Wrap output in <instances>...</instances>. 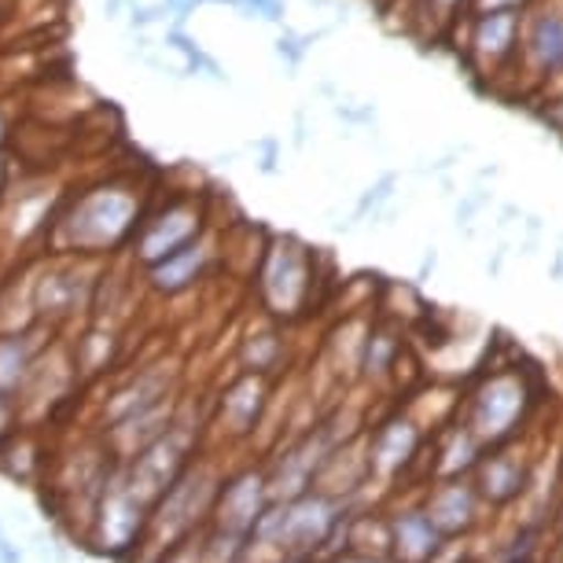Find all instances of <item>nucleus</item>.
<instances>
[{"label":"nucleus","instance_id":"nucleus-1","mask_svg":"<svg viewBox=\"0 0 563 563\" xmlns=\"http://www.w3.org/2000/svg\"><path fill=\"white\" fill-rule=\"evenodd\" d=\"M141 192L130 185H100L85 192L59 221L63 240L78 254H103L122 247L141 229Z\"/></svg>","mask_w":563,"mask_h":563},{"label":"nucleus","instance_id":"nucleus-2","mask_svg":"<svg viewBox=\"0 0 563 563\" xmlns=\"http://www.w3.org/2000/svg\"><path fill=\"white\" fill-rule=\"evenodd\" d=\"M534 406V395H530V384L523 372L516 368H501L494 376H486L479 387L472 390V401H467V428L483 445H505L512 434L523 428L527 412Z\"/></svg>","mask_w":563,"mask_h":563},{"label":"nucleus","instance_id":"nucleus-3","mask_svg":"<svg viewBox=\"0 0 563 563\" xmlns=\"http://www.w3.org/2000/svg\"><path fill=\"white\" fill-rule=\"evenodd\" d=\"M258 288H262L265 313L273 317L302 313V306L313 295V269H310V254H306L299 240L284 236L269 243L258 269Z\"/></svg>","mask_w":563,"mask_h":563},{"label":"nucleus","instance_id":"nucleus-4","mask_svg":"<svg viewBox=\"0 0 563 563\" xmlns=\"http://www.w3.org/2000/svg\"><path fill=\"white\" fill-rule=\"evenodd\" d=\"M218 490H221V483L207 472V467L188 464L185 475H180V479L163 494V501L152 508V523H147V534H152L155 545L163 549V541L185 538L188 530L199 523V516L214 512Z\"/></svg>","mask_w":563,"mask_h":563},{"label":"nucleus","instance_id":"nucleus-5","mask_svg":"<svg viewBox=\"0 0 563 563\" xmlns=\"http://www.w3.org/2000/svg\"><path fill=\"white\" fill-rule=\"evenodd\" d=\"M527 12H467V67L472 74H505L519 63Z\"/></svg>","mask_w":563,"mask_h":563},{"label":"nucleus","instance_id":"nucleus-6","mask_svg":"<svg viewBox=\"0 0 563 563\" xmlns=\"http://www.w3.org/2000/svg\"><path fill=\"white\" fill-rule=\"evenodd\" d=\"M519 67L545 85L563 74V0H534L527 8Z\"/></svg>","mask_w":563,"mask_h":563},{"label":"nucleus","instance_id":"nucleus-7","mask_svg":"<svg viewBox=\"0 0 563 563\" xmlns=\"http://www.w3.org/2000/svg\"><path fill=\"white\" fill-rule=\"evenodd\" d=\"M203 207L196 203V199H177V203H169L166 210H158L152 221H144L141 229H136L133 236V254L136 262L144 265H155L169 258L174 251L188 247V243H196L203 236Z\"/></svg>","mask_w":563,"mask_h":563},{"label":"nucleus","instance_id":"nucleus-8","mask_svg":"<svg viewBox=\"0 0 563 563\" xmlns=\"http://www.w3.org/2000/svg\"><path fill=\"white\" fill-rule=\"evenodd\" d=\"M269 505H273L269 475L258 472V467H247V472H240V475H232V479L221 483L214 512L210 516H214V527L221 530V534L251 538Z\"/></svg>","mask_w":563,"mask_h":563},{"label":"nucleus","instance_id":"nucleus-9","mask_svg":"<svg viewBox=\"0 0 563 563\" xmlns=\"http://www.w3.org/2000/svg\"><path fill=\"white\" fill-rule=\"evenodd\" d=\"M97 545L111 556H122L130 552L136 541L147 534V523H152V508L141 505L136 497L125 490L122 479H111L108 490L100 494L97 505Z\"/></svg>","mask_w":563,"mask_h":563},{"label":"nucleus","instance_id":"nucleus-10","mask_svg":"<svg viewBox=\"0 0 563 563\" xmlns=\"http://www.w3.org/2000/svg\"><path fill=\"white\" fill-rule=\"evenodd\" d=\"M420 453V428L409 417H390L376 428L365 445V467L379 483L398 479Z\"/></svg>","mask_w":563,"mask_h":563},{"label":"nucleus","instance_id":"nucleus-11","mask_svg":"<svg viewBox=\"0 0 563 563\" xmlns=\"http://www.w3.org/2000/svg\"><path fill=\"white\" fill-rule=\"evenodd\" d=\"M479 505L483 497L475 490V483L467 479H439L431 486L423 512L431 516V523L439 527L442 538H464L479 527Z\"/></svg>","mask_w":563,"mask_h":563},{"label":"nucleus","instance_id":"nucleus-12","mask_svg":"<svg viewBox=\"0 0 563 563\" xmlns=\"http://www.w3.org/2000/svg\"><path fill=\"white\" fill-rule=\"evenodd\" d=\"M530 483V461L516 450H497L490 456H483L475 467V490L486 505L505 508L512 505Z\"/></svg>","mask_w":563,"mask_h":563},{"label":"nucleus","instance_id":"nucleus-13","mask_svg":"<svg viewBox=\"0 0 563 563\" xmlns=\"http://www.w3.org/2000/svg\"><path fill=\"white\" fill-rule=\"evenodd\" d=\"M445 538L423 508H406L390 516V556L395 563H434L442 556Z\"/></svg>","mask_w":563,"mask_h":563},{"label":"nucleus","instance_id":"nucleus-14","mask_svg":"<svg viewBox=\"0 0 563 563\" xmlns=\"http://www.w3.org/2000/svg\"><path fill=\"white\" fill-rule=\"evenodd\" d=\"M207 262H210V247H207V240L199 236L196 243H188V247L174 251L169 258L147 265L144 273H147V284H152V291H158V295H180V291L196 288V280L207 269Z\"/></svg>","mask_w":563,"mask_h":563},{"label":"nucleus","instance_id":"nucleus-15","mask_svg":"<svg viewBox=\"0 0 563 563\" xmlns=\"http://www.w3.org/2000/svg\"><path fill=\"white\" fill-rule=\"evenodd\" d=\"M166 390H169V384H166V376L158 368L141 372L130 387H122L119 395L111 398L108 423H111V428H119V423H130L136 417H147V412L163 409L166 406Z\"/></svg>","mask_w":563,"mask_h":563},{"label":"nucleus","instance_id":"nucleus-16","mask_svg":"<svg viewBox=\"0 0 563 563\" xmlns=\"http://www.w3.org/2000/svg\"><path fill=\"white\" fill-rule=\"evenodd\" d=\"M265 409V379L262 372H247L243 379H236L225 395H221V423L229 434H251L254 423L262 420Z\"/></svg>","mask_w":563,"mask_h":563},{"label":"nucleus","instance_id":"nucleus-17","mask_svg":"<svg viewBox=\"0 0 563 563\" xmlns=\"http://www.w3.org/2000/svg\"><path fill=\"white\" fill-rule=\"evenodd\" d=\"M30 332H12V335H0V390L4 395H19L34 368V361L41 357V346L30 343Z\"/></svg>","mask_w":563,"mask_h":563},{"label":"nucleus","instance_id":"nucleus-18","mask_svg":"<svg viewBox=\"0 0 563 563\" xmlns=\"http://www.w3.org/2000/svg\"><path fill=\"white\" fill-rule=\"evenodd\" d=\"M483 450L486 445L475 439L472 428L461 423V428L450 431V445L439 453V464H434V475L439 479H464L467 472H475L483 461Z\"/></svg>","mask_w":563,"mask_h":563},{"label":"nucleus","instance_id":"nucleus-19","mask_svg":"<svg viewBox=\"0 0 563 563\" xmlns=\"http://www.w3.org/2000/svg\"><path fill=\"white\" fill-rule=\"evenodd\" d=\"M78 288L70 273H45L34 284V310L41 317H67L78 306Z\"/></svg>","mask_w":563,"mask_h":563},{"label":"nucleus","instance_id":"nucleus-20","mask_svg":"<svg viewBox=\"0 0 563 563\" xmlns=\"http://www.w3.org/2000/svg\"><path fill=\"white\" fill-rule=\"evenodd\" d=\"M398 346H401V339L395 332H387V328H368L365 354H361V368H365V376H372V379L387 376V372L395 368Z\"/></svg>","mask_w":563,"mask_h":563},{"label":"nucleus","instance_id":"nucleus-21","mask_svg":"<svg viewBox=\"0 0 563 563\" xmlns=\"http://www.w3.org/2000/svg\"><path fill=\"white\" fill-rule=\"evenodd\" d=\"M395 188H398V174H384L376 180V185H368L365 188V196L357 199V207H354V221H368V218H376L379 210H384L390 199H395Z\"/></svg>","mask_w":563,"mask_h":563},{"label":"nucleus","instance_id":"nucleus-22","mask_svg":"<svg viewBox=\"0 0 563 563\" xmlns=\"http://www.w3.org/2000/svg\"><path fill=\"white\" fill-rule=\"evenodd\" d=\"M280 357V339L273 332L269 335H251L247 346H243V361H247V372H269Z\"/></svg>","mask_w":563,"mask_h":563},{"label":"nucleus","instance_id":"nucleus-23","mask_svg":"<svg viewBox=\"0 0 563 563\" xmlns=\"http://www.w3.org/2000/svg\"><path fill=\"white\" fill-rule=\"evenodd\" d=\"M321 34H291V30H284V37L276 41V56L288 59L291 67H299V63L306 59V52H310L313 41Z\"/></svg>","mask_w":563,"mask_h":563},{"label":"nucleus","instance_id":"nucleus-24","mask_svg":"<svg viewBox=\"0 0 563 563\" xmlns=\"http://www.w3.org/2000/svg\"><path fill=\"white\" fill-rule=\"evenodd\" d=\"M423 8H428L431 15H439V19H445V23H450V19H456L467 8V12H472V0H423Z\"/></svg>","mask_w":563,"mask_h":563},{"label":"nucleus","instance_id":"nucleus-25","mask_svg":"<svg viewBox=\"0 0 563 563\" xmlns=\"http://www.w3.org/2000/svg\"><path fill=\"white\" fill-rule=\"evenodd\" d=\"M534 0H472V12H527Z\"/></svg>","mask_w":563,"mask_h":563},{"label":"nucleus","instance_id":"nucleus-26","mask_svg":"<svg viewBox=\"0 0 563 563\" xmlns=\"http://www.w3.org/2000/svg\"><path fill=\"white\" fill-rule=\"evenodd\" d=\"M15 412H19V406H12V395H4V390H0V442L12 434Z\"/></svg>","mask_w":563,"mask_h":563},{"label":"nucleus","instance_id":"nucleus-27","mask_svg":"<svg viewBox=\"0 0 563 563\" xmlns=\"http://www.w3.org/2000/svg\"><path fill=\"white\" fill-rule=\"evenodd\" d=\"M332 563H390L387 556H379V552H346V556H335Z\"/></svg>","mask_w":563,"mask_h":563},{"label":"nucleus","instance_id":"nucleus-28","mask_svg":"<svg viewBox=\"0 0 563 563\" xmlns=\"http://www.w3.org/2000/svg\"><path fill=\"white\" fill-rule=\"evenodd\" d=\"M0 563H23L19 549L12 545V541H4V538H0Z\"/></svg>","mask_w":563,"mask_h":563},{"label":"nucleus","instance_id":"nucleus-29","mask_svg":"<svg viewBox=\"0 0 563 563\" xmlns=\"http://www.w3.org/2000/svg\"><path fill=\"white\" fill-rule=\"evenodd\" d=\"M508 563H534V560H530V556H512Z\"/></svg>","mask_w":563,"mask_h":563},{"label":"nucleus","instance_id":"nucleus-30","mask_svg":"<svg viewBox=\"0 0 563 563\" xmlns=\"http://www.w3.org/2000/svg\"><path fill=\"white\" fill-rule=\"evenodd\" d=\"M0 141H4V119H0Z\"/></svg>","mask_w":563,"mask_h":563},{"label":"nucleus","instance_id":"nucleus-31","mask_svg":"<svg viewBox=\"0 0 563 563\" xmlns=\"http://www.w3.org/2000/svg\"><path fill=\"white\" fill-rule=\"evenodd\" d=\"M0 180H4V166H0Z\"/></svg>","mask_w":563,"mask_h":563},{"label":"nucleus","instance_id":"nucleus-32","mask_svg":"<svg viewBox=\"0 0 563 563\" xmlns=\"http://www.w3.org/2000/svg\"><path fill=\"white\" fill-rule=\"evenodd\" d=\"M556 563H563V556H560V560H556Z\"/></svg>","mask_w":563,"mask_h":563}]
</instances>
